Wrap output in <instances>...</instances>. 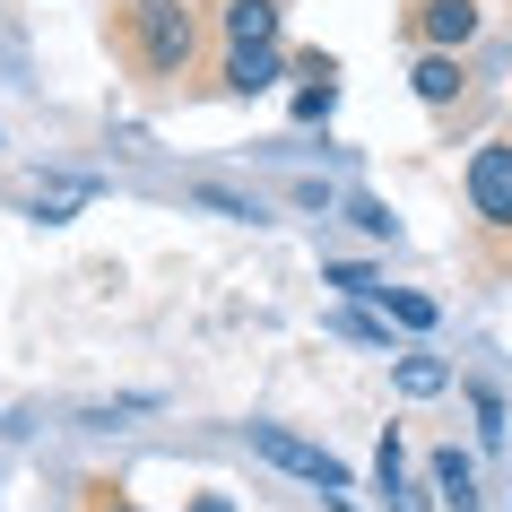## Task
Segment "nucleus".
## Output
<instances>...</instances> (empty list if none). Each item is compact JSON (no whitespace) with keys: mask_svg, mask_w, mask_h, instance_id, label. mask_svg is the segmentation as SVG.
<instances>
[{"mask_svg":"<svg viewBox=\"0 0 512 512\" xmlns=\"http://www.w3.org/2000/svg\"><path fill=\"white\" fill-rule=\"evenodd\" d=\"M122 61H131L139 87H183L200 70V44H209V9L200 0H148V9H122Z\"/></svg>","mask_w":512,"mask_h":512,"instance_id":"obj_1","label":"nucleus"},{"mask_svg":"<svg viewBox=\"0 0 512 512\" xmlns=\"http://www.w3.org/2000/svg\"><path fill=\"white\" fill-rule=\"evenodd\" d=\"M243 443L270 460V469H287V478H304V486H322V495H356V469L330 452V443H304L296 426H270V417H252V426H243Z\"/></svg>","mask_w":512,"mask_h":512,"instance_id":"obj_2","label":"nucleus"},{"mask_svg":"<svg viewBox=\"0 0 512 512\" xmlns=\"http://www.w3.org/2000/svg\"><path fill=\"white\" fill-rule=\"evenodd\" d=\"M460 191H469V217L495 252H512V139H478L469 165H460Z\"/></svg>","mask_w":512,"mask_h":512,"instance_id":"obj_3","label":"nucleus"},{"mask_svg":"<svg viewBox=\"0 0 512 512\" xmlns=\"http://www.w3.org/2000/svg\"><path fill=\"white\" fill-rule=\"evenodd\" d=\"M400 27H408L417 53H469L478 27H486V9H478V0H408Z\"/></svg>","mask_w":512,"mask_h":512,"instance_id":"obj_4","label":"nucleus"},{"mask_svg":"<svg viewBox=\"0 0 512 512\" xmlns=\"http://www.w3.org/2000/svg\"><path fill=\"white\" fill-rule=\"evenodd\" d=\"M408 96L434 105V113H452L460 96H469V61H460V53H417V61H408Z\"/></svg>","mask_w":512,"mask_h":512,"instance_id":"obj_5","label":"nucleus"},{"mask_svg":"<svg viewBox=\"0 0 512 512\" xmlns=\"http://www.w3.org/2000/svg\"><path fill=\"white\" fill-rule=\"evenodd\" d=\"M374 495L391 512H434L426 504V486L408 478V452H400V426H382V452H374Z\"/></svg>","mask_w":512,"mask_h":512,"instance_id":"obj_6","label":"nucleus"},{"mask_svg":"<svg viewBox=\"0 0 512 512\" xmlns=\"http://www.w3.org/2000/svg\"><path fill=\"white\" fill-rule=\"evenodd\" d=\"M217 35H226V53L278 44V0H226V9H217Z\"/></svg>","mask_w":512,"mask_h":512,"instance_id":"obj_7","label":"nucleus"},{"mask_svg":"<svg viewBox=\"0 0 512 512\" xmlns=\"http://www.w3.org/2000/svg\"><path fill=\"white\" fill-rule=\"evenodd\" d=\"M434 495H443V512H478V460L460 452V443H434Z\"/></svg>","mask_w":512,"mask_h":512,"instance_id":"obj_8","label":"nucleus"},{"mask_svg":"<svg viewBox=\"0 0 512 512\" xmlns=\"http://www.w3.org/2000/svg\"><path fill=\"white\" fill-rule=\"evenodd\" d=\"M278 70H287V44H261V53H226V96H261V87H278Z\"/></svg>","mask_w":512,"mask_h":512,"instance_id":"obj_9","label":"nucleus"},{"mask_svg":"<svg viewBox=\"0 0 512 512\" xmlns=\"http://www.w3.org/2000/svg\"><path fill=\"white\" fill-rule=\"evenodd\" d=\"M391 382H400V400H443V391H452V365L400 348V356H391Z\"/></svg>","mask_w":512,"mask_h":512,"instance_id":"obj_10","label":"nucleus"},{"mask_svg":"<svg viewBox=\"0 0 512 512\" xmlns=\"http://www.w3.org/2000/svg\"><path fill=\"white\" fill-rule=\"evenodd\" d=\"M87 200H96V183H87V174H53V183H35V191H27V209L44 217V226H61V217L87 209Z\"/></svg>","mask_w":512,"mask_h":512,"instance_id":"obj_11","label":"nucleus"},{"mask_svg":"<svg viewBox=\"0 0 512 512\" xmlns=\"http://www.w3.org/2000/svg\"><path fill=\"white\" fill-rule=\"evenodd\" d=\"M460 391H469V417H478V443H486V452H495V443H504V434H512V417H504V391H495V382H486V374H469V382H460Z\"/></svg>","mask_w":512,"mask_h":512,"instance_id":"obj_12","label":"nucleus"},{"mask_svg":"<svg viewBox=\"0 0 512 512\" xmlns=\"http://www.w3.org/2000/svg\"><path fill=\"white\" fill-rule=\"evenodd\" d=\"M382 313H391V322H400V330H434V322H443V304H434V296H417V287H391V278H382Z\"/></svg>","mask_w":512,"mask_h":512,"instance_id":"obj_13","label":"nucleus"},{"mask_svg":"<svg viewBox=\"0 0 512 512\" xmlns=\"http://www.w3.org/2000/svg\"><path fill=\"white\" fill-rule=\"evenodd\" d=\"M348 217H356V226H365V235H374V243H400V217L382 209L374 191H356V200H348Z\"/></svg>","mask_w":512,"mask_h":512,"instance_id":"obj_14","label":"nucleus"},{"mask_svg":"<svg viewBox=\"0 0 512 512\" xmlns=\"http://www.w3.org/2000/svg\"><path fill=\"white\" fill-rule=\"evenodd\" d=\"M322 278H330V287H339V296H356V304H374V296H382V278L365 270V261H330Z\"/></svg>","mask_w":512,"mask_h":512,"instance_id":"obj_15","label":"nucleus"},{"mask_svg":"<svg viewBox=\"0 0 512 512\" xmlns=\"http://www.w3.org/2000/svg\"><path fill=\"white\" fill-rule=\"evenodd\" d=\"M191 200L217 209V217H261V200H243V191H226V183H191Z\"/></svg>","mask_w":512,"mask_h":512,"instance_id":"obj_16","label":"nucleus"},{"mask_svg":"<svg viewBox=\"0 0 512 512\" xmlns=\"http://www.w3.org/2000/svg\"><path fill=\"white\" fill-rule=\"evenodd\" d=\"M183 512H235V504H226V495H191Z\"/></svg>","mask_w":512,"mask_h":512,"instance_id":"obj_17","label":"nucleus"},{"mask_svg":"<svg viewBox=\"0 0 512 512\" xmlns=\"http://www.w3.org/2000/svg\"><path fill=\"white\" fill-rule=\"evenodd\" d=\"M122 9H148V0H122Z\"/></svg>","mask_w":512,"mask_h":512,"instance_id":"obj_18","label":"nucleus"},{"mask_svg":"<svg viewBox=\"0 0 512 512\" xmlns=\"http://www.w3.org/2000/svg\"><path fill=\"white\" fill-rule=\"evenodd\" d=\"M113 512H139V504H113Z\"/></svg>","mask_w":512,"mask_h":512,"instance_id":"obj_19","label":"nucleus"}]
</instances>
